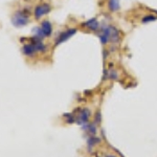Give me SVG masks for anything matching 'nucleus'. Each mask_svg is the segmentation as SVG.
<instances>
[{"label":"nucleus","mask_w":157,"mask_h":157,"mask_svg":"<svg viewBox=\"0 0 157 157\" xmlns=\"http://www.w3.org/2000/svg\"><path fill=\"white\" fill-rule=\"evenodd\" d=\"M29 16L30 12L29 9L18 10L15 12V14L12 17V23L16 27H22L25 26L29 22Z\"/></svg>","instance_id":"f257e3e1"},{"label":"nucleus","mask_w":157,"mask_h":157,"mask_svg":"<svg viewBox=\"0 0 157 157\" xmlns=\"http://www.w3.org/2000/svg\"><path fill=\"white\" fill-rule=\"evenodd\" d=\"M52 11V6L47 2H41L37 4L34 9V17L36 20H40L44 16H46L48 13Z\"/></svg>","instance_id":"f03ea898"},{"label":"nucleus","mask_w":157,"mask_h":157,"mask_svg":"<svg viewBox=\"0 0 157 157\" xmlns=\"http://www.w3.org/2000/svg\"><path fill=\"white\" fill-rule=\"evenodd\" d=\"M75 33H77V29H68L66 30H64V32L60 33L55 40V45L62 44V43H64L65 41H67L68 39H70V38L75 34Z\"/></svg>","instance_id":"7ed1b4c3"},{"label":"nucleus","mask_w":157,"mask_h":157,"mask_svg":"<svg viewBox=\"0 0 157 157\" xmlns=\"http://www.w3.org/2000/svg\"><path fill=\"white\" fill-rule=\"evenodd\" d=\"M91 113L89 111V109L87 108H83V109H80L77 114V121L78 124H85L86 121H88V120H89Z\"/></svg>","instance_id":"20e7f679"},{"label":"nucleus","mask_w":157,"mask_h":157,"mask_svg":"<svg viewBox=\"0 0 157 157\" xmlns=\"http://www.w3.org/2000/svg\"><path fill=\"white\" fill-rule=\"evenodd\" d=\"M82 25H83V27L87 29L88 30H91V32H97V30L100 29V27H101L100 22L98 21L97 18H92V19L87 20V21L84 22Z\"/></svg>","instance_id":"39448f33"},{"label":"nucleus","mask_w":157,"mask_h":157,"mask_svg":"<svg viewBox=\"0 0 157 157\" xmlns=\"http://www.w3.org/2000/svg\"><path fill=\"white\" fill-rule=\"evenodd\" d=\"M40 29L42 30V34L44 38L50 37L52 35V25L48 20H43L40 24Z\"/></svg>","instance_id":"423d86ee"},{"label":"nucleus","mask_w":157,"mask_h":157,"mask_svg":"<svg viewBox=\"0 0 157 157\" xmlns=\"http://www.w3.org/2000/svg\"><path fill=\"white\" fill-rule=\"evenodd\" d=\"M22 52H23L24 56L29 58H32V57H35V55L37 54V50L35 48L34 44L32 42L30 43H26L22 46Z\"/></svg>","instance_id":"0eeeda50"},{"label":"nucleus","mask_w":157,"mask_h":157,"mask_svg":"<svg viewBox=\"0 0 157 157\" xmlns=\"http://www.w3.org/2000/svg\"><path fill=\"white\" fill-rule=\"evenodd\" d=\"M108 9L110 12H118L121 9L120 0H108Z\"/></svg>","instance_id":"6e6552de"},{"label":"nucleus","mask_w":157,"mask_h":157,"mask_svg":"<svg viewBox=\"0 0 157 157\" xmlns=\"http://www.w3.org/2000/svg\"><path fill=\"white\" fill-rule=\"evenodd\" d=\"M156 19H157V17L155 15H146V16H144L143 18H141V22H143V23H150V22L155 21Z\"/></svg>","instance_id":"1a4fd4ad"},{"label":"nucleus","mask_w":157,"mask_h":157,"mask_svg":"<svg viewBox=\"0 0 157 157\" xmlns=\"http://www.w3.org/2000/svg\"><path fill=\"white\" fill-rule=\"evenodd\" d=\"M107 78H112V80H117L118 78V73L115 70H110L107 72Z\"/></svg>","instance_id":"9d476101"},{"label":"nucleus","mask_w":157,"mask_h":157,"mask_svg":"<svg viewBox=\"0 0 157 157\" xmlns=\"http://www.w3.org/2000/svg\"><path fill=\"white\" fill-rule=\"evenodd\" d=\"M89 145H91V146H93V145H95V144H98V143H100V138H97V137H90V139L89 140Z\"/></svg>","instance_id":"9b49d317"},{"label":"nucleus","mask_w":157,"mask_h":157,"mask_svg":"<svg viewBox=\"0 0 157 157\" xmlns=\"http://www.w3.org/2000/svg\"><path fill=\"white\" fill-rule=\"evenodd\" d=\"M106 157H115V156H113V155H108V156H106Z\"/></svg>","instance_id":"f8f14e48"}]
</instances>
